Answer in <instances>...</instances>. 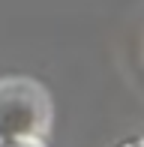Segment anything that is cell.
<instances>
[{
  "label": "cell",
  "instance_id": "cell-3",
  "mask_svg": "<svg viewBox=\"0 0 144 147\" xmlns=\"http://www.w3.org/2000/svg\"><path fill=\"white\" fill-rule=\"evenodd\" d=\"M126 147H144V141H135V144H126Z\"/></svg>",
  "mask_w": 144,
  "mask_h": 147
},
{
  "label": "cell",
  "instance_id": "cell-1",
  "mask_svg": "<svg viewBox=\"0 0 144 147\" xmlns=\"http://www.w3.org/2000/svg\"><path fill=\"white\" fill-rule=\"evenodd\" d=\"M48 123V102L42 90L27 81L0 84V138L39 141Z\"/></svg>",
  "mask_w": 144,
  "mask_h": 147
},
{
  "label": "cell",
  "instance_id": "cell-2",
  "mask_svg": "<svg viewBox=\"0 0 144 147\" xmlns=\"http://www.w3.org/2000/svg\"><path fill=\"white\" fill-rule=\"evenodd\" d=\"M0 147H42L39 141H6V138H0Z\"/></svg>",
  "mask_w": 144,
  "mask_h": 147
}]
</instances>
